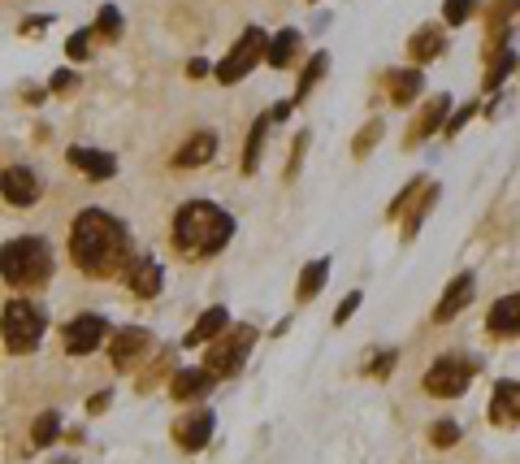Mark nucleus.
Returning a JSON list of instances; mask_svg holds the SVG:
<instances>
[{
    "mask_svg": "<svg viewBox=\"0 0 520 464\" xmlns=\"http://www.w3.org/2000/svg\"><path fill=\"white\" fill-rule=\"evenodd\" d=\"M69 256L87 278H113L130 265V239L126 226L104 213V208H83L69 231Z\"/></svg>",
    "mask_w": 520,
    "mask_h": 464,
    "instance_id": "1",
    "label": "nucleus"
},
{
    "mask_svg": "<svg viewBox=\"0 0 520 464\" xmlns=\"http://www.w3.org/2000/svg\"><path fill=\"white\" fill-rule=\"evenodd\" d=\"M230 239H234V217L208 199H191L174 213V248L187 256H217Z\"/></svg>",
    "mask_w": 520,
    "mask_h": 464,
    "instance_id": "2",
    "label": "nucleus"
},
{
    "mask_svg": "<svg viewBox=\"0 0 520 464\" xmlns=\"http://www.w3.org/2000/svg\"><path fill=\"white\" fill-rule=\"evenodd\" d=\"M0 278L18 291H31V287H44L53 278V248L35 234H22V239H9L0 248Z\"/></svg>",
    "mask_w": 520,
    "mask_h": 464,
    "instance_id": "3",
    "label": "nucleus"
},
{
    "mask_svg": "<svg viewBox=\"0 0 520 464\" xmlns=\"http://www.w3.org/2000/svg\"><path fill=\"white\" fill-rule=\"evenodd\" d=\"M44 308L35 299H9L4 313H0V334H4V347L13 356H27L44 343Z\"/></svg>",
    "mask_w": 520,
    "mask_h": 464,
    "instance_id": "4",
    "label": "nucleus"
},
{
    "mask_svg": "<svg viewBox=\"0 0 520 464\" xmlns=\"http://www.w3.org/2000/svg\"><path fill=\"white\" fill-rule=\"evenodd\" d=\"M477 361L473 356H459V352H447V356H438L434 365L425 369V378H421V387L429 391V395H438V399H455V395H464L468 391V382L477 378Z\"/></svg>",
    "mask_w": 520,
    "mask_h": 464,
    "instance_id": "5",
    "label": "nucleus"
},
{
    "mask_svg": "<svg viewBox=\"0 0 520 464\" xmlns=\"http://www.w3.org/2000/svg\"><path fill=\"white\" fill-rule=\"evenodd\" d=\"M222 343H213L208 347V373L213 378H234L243 361H248V352H252V343H256V330L252 326H226V330L217 334Z\"/></svg>",
    "mask_w": 520,
    "mask_h": 464,
    "instance_id": "6",
    "label": "nucleus"
},
{
    "mask_svg": "<svg viewBox=\"0 0 520 464\" xmlns=\"http://www.w3.org/2000/svg\"><path fill=\"white\" fill-rule=\"evenodd\" d=\"M264 48H269V35L260 31V27H248V31L234 39V48H230L226 57L217 61V83H239V78H248L252 66H256L260 57H264Z\"/></svg>",
    "mask_w": 520,
    "mask_h": 464,
    "instance_id": "7",
    "label": "nucleus"
},
{
    "mask_svg": "<svg viewBox=\"0 0 520 464\" xmlns=\"http://www.w3.org/2000/svg\"><path fill=\"white\" fill-rule=\"evenodd\" d=\"M438 204V183H429V178H417L403 196L390 204V222H403V239H412V234L421 231V222L429 217V208Z\"/></svg>",
    "mask_w": 520,
    "mask_h": 464,
    "instance_id": "8",
    "label": "nucleus"
},
{
    "mask_svg": "<svg viewBox=\"0 0 520 464\" xmlns=\"http://www.w3.org/2000/svg\"><path fill=\"white\" fill-rule=\"evenodd\" d=\"M104 330H109V322H104V317H96V313L74 317V322L61 330L65 352H69V356H87V352H96L100 343H104Z\"/></svg>",
    "mask_w": 520,
    "mask_h": 464,
    "instance_id": "9",
    "label": "nucleus"
},
{
    "mask_svg": "<svg viewBox=\"0 0 520 464\" xmlns=\"http://www.w3.org/2000/svg\"><path fill=\"white\" fill-rule=\"evenodd\" d=\"M148 347H152V334L143 330V326H122L118 338H113V347H109L113 369H134L143 356H148Z\"/></svg>",
    "mask_w": 520,
    "mask_h": 464,
    "instance_id": "10",
    "label": "nucleus"
},
{
    "mask_svg": "<svg viewBox=\"0 0 520 464\" xmlns=\"http://www.w3.org/2000/svg\"><path fill=\"white\" fill-rule=\"evenodd\" d=\"M213 426H217V417H213L208 408H195L191 417L174 421V443H178L183 452H204L208 438H213Z\"/></svg>",
    "mask_w": 520,
    "mask_h": 464,
    "instance_id": "11",
    "label": "nucleus"
},
{
    "mask_svg": "<svg viewBox=\"0 0 520 464\" xmlns=\"http://www.w3.org/2000/svg\"><path fill=\"white\" fill-rule=\"evenodd\" d=\"M0 196L9 199V204H18V208H31L35 199H39V178L27 166H9L0 174Z\"/></svg>",
    "mask_w": 520,
    "mask_h": 464,
    "instance_id": "12",
    "label": "nucleus"
},
{
    "mask_svg": "<svg viewBox=\"0 0 520 464\" xmlns=\"http://www.w3.org/2000/svg\"><path fill=\"white\" fill-rule=\"evenodd\" d=\"M161 265H157V256H130V265H126V282H130V291L139 299H152L157 291H161Z\"/></svg>",
    "mask_w": 520,
    "mask_h": 464,
    "instance_id": "13",
    "label": "nucleus"
},
{
    "mask_svg": "<svg viewBox=\"0 0 520 464\" xmlns=\"http://www.w3.org/2000/svg\"><path fill=\"white\" fill-rule=\"evenodd\" d=\"M473 287H477V278H473V273H459V278H451V287L443 291L438 308H434V322H451V317H459V313L473 304Z\"/></svg>",
    "mask_w": 520,
    "mask_h": 464,
    "instance_id": "14",
    "label": "nucleus"
},
{
    "mask_svg": "<svg viewBox=\"0 0 520 464\" xmlns=\"http://www.w3.org/2000/svg\"><path fill=\"white\" fill-rule=\"evenodd\" d=\"M486 326H490L494 338H512V334H520V291H512V296H503V299L490 304Z\"/></svg>",
    "mask_w": 520,
    "mask_h": 464,
    "instance_id": "15",
    "label": "nucleus"
},
{
    "mask_svg": "<svg viewBox=\"0 0 520 464\" xmlns=\"http://www.w3.org/2000/svg\"><path fill=\"white\" fill-rule=\"evenodd\" d=\"M69 166L78 169V174H87V178H96V183H104V178H113L118 174V161H113V152H100V148H69Z\"/></svg>",
    "mask_w": 520,
    "mask_h": 464,
    "instance_id": "16",
    "label": "nucleus"
},
{
    "mask_svg": "<svg viewBox=\"0 0 520 464\" xmlns=\"http://www.w3.org/2000/svg\"><path fill=\"white\" fill-rule=\"evenodd\" d=\"M213 373L208 369H178L174 378H169V395L183 399V403H191V399H204L208 391H213Z\"/></svg>",
    "mask_w": 520,
    "mask_h": 464,
    "instance_id": "17",
    "label": "nucleus"
},
{
    "mask_svg": "<svg viewBox=\"0 0 520 464\" xmlns=\"http://www.w3.org/2000/svg\"><path fill=\"white\" fill-rule=\"evenodd\" d=\"M490 421L494 426H520V382H499L490 395Z\"/></svg>",
    "mask_w": 520,
    "mask_h": 464,
    "instance_id": "18",
    "label": "nucleus"
},
{
    "mask_svg": "<svg viewBox=\"0 0 520 464\" xmlns=\"http://www.w3.org/2000/svg\"><path fill=\"white\" fill-rule=\"evenodd\" d=\"M447 113H451V96L438 92V96L421 109V118H417V126H412V134H408V143H421V139H429L434 131H443V126H447Z\"/></svg>",
    "mask_w": 520,
    "mask_h": 464,
    "instance_id": "19",
    "label": "nucleus"
},
{
    "mask_svg": "<svg viewBox=\"0 0 520 464\" xmlns=\"http://www.w3.org/2000/svg\"><path fill=\"white\" fill-rule=\"evenodd\" d=\"M213 152H217V134H213V131H199V134H191V139L178 148V157H174V169L208 166V161H213Z\"/></svg>",
    "mask_w": 520,
    "mask_h": 464,
    "instance_id": "20",
    "label": "nucleus"
},
{
    "mask_svg": "<svg viewBox=\"0 0 520 464\" xmlns=\"http://www.w3.org/2000/svg\"><path fill=\"white\" fill-rule=\"evenodd\" d=\"M408 53H412V61H417V66H425V61H434V57H443V53H447V35L429 22V27H421V31H412Z\"/></svg>",
    "mask_w": 520,
    "mask_h": 464,
    "instance_id": "21",
    "label": "nucleus"
},
{
    "mask_svg": "<svg viewBox=\"0 0 520 464\" xmlns=\"http://www.w3.org/2000/svg\"><path fill=\"white\" fill-rule=\"evenodd\" d=\"M230 326V313L222 308V304H213V308H204L199 313V322L191 326V334H187V347H199V343H208V338H217V334Z\"/></svg>",
    "mask_w": 520,
    "mask_h": 464,
    "instance_id": "22",
    "label": "nucleus"
},
{
    "mask_svg": "<svg viewBox=\"0 0 520 464\" xmlns=\"http://www.w3.org/2000/svg\"><path fill=\"white\" fill-rule=\"evenodd\" d=\"M295 53H299V31H295V27H287V31H278L273 39H269L264 61H269L273 69H287L295 61Z\"/></svg>",
    "mask_w": 520,
    "mask_h": 464,
    "instance_id": "23",
    "label": "nucleus"
},
{
    "mask_svg": "<svg viewBox=\"0 0 520 464\" xmlns=\"http://www.w3.org/2000/svg\"><path fill=\"white\" fill-rule=\"evenodd\" d=\"M386 83H390V100H394L399 109H403V104H412V100L421 96V87H425L421 69H399V74H390Z\"/></svg>",
    "mask_w": 520,
    "mask_h": 464,
    "instance_id": "24",
    "label": "nucleus"
},
{
    "mask_svg": "<svg viewBox=\"0 0 520 464\" xmlns=\"http://www.w3.org/2000/svg\"><path fill=\"white\" fill-rule=\"evenodd\" d=\"M269 126H273V109H269V113H260L256 126H252V134H248V148H243V174H256L260 169V148H264Z\"/></svg>",
    "mask_w": 520,
    "mask_h": 464,
    "instance_id": "25",
    "label": "nucleus"
},
{
    "mask_svg": "<svg viewBox=\"0 0 520 464\" xmlns=\"http://www.w3.org/2000/svg\"><path fill=\"white\" fill-rule=\"evenodd\" d=\"M512 69H516V53L512 48H494L490 53V66H486V92H499Z\"/></svg>",
    "mask_w": 520,
    "mask_h": 464,
    "instance_id": "26",
    "label": "nucleus"
},
{
    "mask_svg": "<svg viewBox=\"0 0 520 464\" xmlns=\"http://www.w3.org/2000/svg\"><path fill=\"white\" fill-rule=\"evenodd\" d=\"M325 69H329V57H325V53H313V57H308V66H304V74H299V87H295V100H291V104H299V100L313 96V87L321 83Z\"/></svg>",
    "mask_w": 520,
    "mask_h": 464,
    "instance_id": "27",
    "label": "nucleus"
},
{
    "mask_svg": "<svg viewBox=\"0 0 520 464\" xmlns=\"http://www.w3.org/2000/svg\"><path fill=\"white\" fill-rule=\"evenodd\" d=\"M325 278H329V256H317L313 265H304V273H299V299L308 304L325 287Z\"/></svg>",
    "mask_w": 520,
    "mask_h": 464,
    "instance_id": "28",
    "label": "nucleus"
},
{
    "mask_svg": "<svg viewBox=\"0 0 520 464\" xmlns=\"http://www.w3.org/2000/svg\"><path fill=\"white\" fill-rule=\"evenodd\" d=\"M382 134H386V122H382V118H369V126H364V131L352 139V152H356L360 161H364V157L378 148V139H382Z\"/></svg>",
    "mask_w": 520,
    "mask_h": 464,
    "instance_id": "29",
    "label": "nucleus"
},
{
    "mask_svg": "<svg viewBox=\"0 0 520 464\" xmlns=\"http://www.w3.org/2000/svg\"><path fill=\"white\" fill-rule=\"evenodd\" d=\"M482 0H443V22L447 27H464L468 18H477Z\"/></svg>",
    "mask_w": 520,
    "mask_h": 464,
    "instance_id": "30",
    "label": "nucleus"
},
{
    "mask_svg": "<svg viewBox=\"0 0 520 464\" xmlns=\"http://www.w3.org/2000/svg\"><path fill=\"white\" fill-rule=\"evenodd\" d=\"M57 434H61V417H57V412H44V417H35V430H31V443H35V447H48Z\"/></svg>",
    "mask_w": 520,
    "mask_h": 464,
    "instance_id": "31",
    "label": "nucleus"
},
{
    "mask_svg": "<svg viewBox=\"0 0 520 464\" xmlns=\"http://www.w3.org/2000/svg\"><path fill=\"white\" fill-rule=\"evenodd\" d=\"M92 35H104V39H118V35H122V13H118L113 4H104V9H100L96 31H92Z\"/></svg>",
    "mask_w": 520,
    "mask_h": 464,
    "instance_id": "32",
    "label": "nucleus"
},
{
    "mask_svg": "<svg viewBox=\"0 0 520 464\" xmlns=\"http://www.w3.org/2000/svg\"><path fill=\"white\" fill-rule=\"evenodd\" d=\"M429 438H434V447H455V443H459V426H455V421H438V426L429 430Z\"/></svg>",
    "mask_w": 520,
    "mask_h": 464,
    "instance_id": "33",
    "label": "nucleus"
},
{
    "mask_svg": "<svg viewBox=\"0 0 520 464\" xmlns=\"http://www.w3.org/2000/svg\"><path fill=\"white\" fill-rule=\"evenodd\" d=\"M92 39H96L92 31H74V35H69V44H65V53H69L74 61H83V57L92 53Z\"/></svg>",
    "mask_w": 520,
    "mask_h": 464,
    "instance_id": "34",
    "label": "nucleus"
},
{
    "mask_svg": "<svg viewBox=\"0 0 520 464\" xmlns=\"http://www.w3.org/2000/svg\"><path fill=\"white\" fill-rule=\"evenodd\" d=\"M308 139H313V134H308V131H299V134H295L291 161H287V183H291L295 174H299V166H304V148H308Z\"/></svg>",
    "mask_w": 520,
    "mask_h": 464,
    "instance_id": "35",
    "label": "nucleus"
},
{
    "mask_svg": "<svg viewBox=\"0 0 520 464\" xmlns=\"http://www.w3.org/2000/svg\"><path fill=\"white\" fill-rule=\"evenodd\" d=\"M516 9H520V0H494L490 4V31H499V22H508Z\"/></svg>",
    "mask_w": 520,
    "mask_h": 464,
    "instance_id": "36",
    "label": "nucleus"
},
{
    "mask_svg": "<svg viewBox=\"0 0 520 464\" xmlns=\"http://www.w3.org/2000/svg\"><path fill=\"white\" fill-rule=\"evenodd\" d=\"M360 299H364V291H352V296L338 304V313H334V326H347V322H352V313L360 308Z\"/></svg>",
    "mask_w": 520,
    "mask_h": 464,
    "instance_id": "37",
    "label": "nucleus"
},
{
    "mask_svg": "<svg viewBox=\"0 0 520 464\" xmlns=\"http://www.w3.org/2000/svg\"><path fill=\"white\" fill-rule=\"evenodd\" d=\"M394 361H399V352H382V356H378V361L369 365V373H373V378H386Z\"/></svg>",
    "mask_w": 520,
    "mask_h": 464,
    "instance_id": "38",
    "label": "nucleus"
},
{
    "mask_svg": "<svg viewBox=\"0 0 520 464\" xmlns=\"http://www.w3.org/2000/svg\"><path fill=\"white\" fill-rule=\"evenodd\" d=\"M473 113H477V104H464V109L455 113V118H451V122H447V126H443V131H447V134H459V126H464V122H468Z\"/></svg>",
    "mask_w": 520,
    "mask_h": 464,
    "instance_id": "39",
    "label": "nucleus"
},
{
    "mask_svg": "<svg viewBox=\"0 0 520 464\" xmlns=\"http://www.w3.org/2000/svg\"><path fill=\"white\" fill-rule=\"evenodd\" d=\"M48 87H53V92H69V87H74V74H69V69L53 74V83H48Z\"/></svg>",
    "mask_w": 520,
    "mask_h": 464,
    "instance_id": "40",
    "label": "nucleus"
},
{
    "mask_svg": "<svg viewBox=\"0 0 520 464\" xmlns=\"http://www.w3.org/2000/svg\"><path fill=\"white\" fill-rule=\"evenodd\" d=\"M187 74H191V78H204V74H208V61H199V57H195L191 66H187Z\"/></svg>",
    "mask_w": 520,
    "mask_h": 464,
    "instance_id": "41",
    "label": "nucleus"
},
{
    "mask_svg": "<svg viewBox=\"0 0 520 464\" xmlns=\"http://www.w3.org/2000/svg\"><path fill=\"white\" fill-rule=\"evenodd\" d=\"M104 408H109V391H100V395L92 399V412H104Z\"/></svg>",
    "mask_w": 520,
    "mask_h": 464,
    "instance_id": "42",
    "label": "nucleus"
},
{
    "mask_svg": "<svg viewBox=\"0 0 520 464\" xmlns=\"http://www.w3.org/2000/svg\"><path fill=\"white\" fill-rule=\"evenodd\" d=\"M57 464H74V460H57Z\"/></svg>",
    "mask_w": 520,
    "mask_h": 464,
    "instance_id": "43",
    "label": "nucleus"
}]
</instances>
